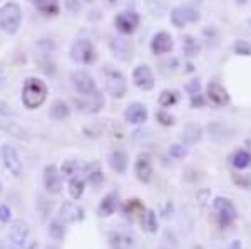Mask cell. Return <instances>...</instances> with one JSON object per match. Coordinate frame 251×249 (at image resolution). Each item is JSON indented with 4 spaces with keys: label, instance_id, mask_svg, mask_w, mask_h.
Returning a JSON list of instances; mask_svg holds the SVG:
<instances>
[{
    "label": "cell",
    "instance_id": "1",
    "mask_svg": "<svg viewBox=\"0 0 251 249\" xmlns=\"http://www.w3.org/2000/svg\"><path fill=\"white\" fill-rule=\"evenodd\" d=\"M47 94H49L47 84L42 79L29 77L25 79V82L22 86V95H20V99H22V104L25 109L35 111L44 106V102L47 100Z\"/></svg>",
    "mask_w": 251,
    "mask_h": 249
},
{
    "label": "cell",
    "instance_id": "2",
    "mask_svg": "<svg viewBox=\"0 0 251 249\" xmlns=\"http://www.w3.org/2000/svg\"><path fill=\"white\" fill-rule=\"evenodd\" d=\"M22 25V9L17 2H7L0 7V30L15 35Z\"/></svg>",
    "mask_w": 251,
    "mask_h": 249
},
{
    "label": "cell",
    "instance_id": "3",
    "mask_svg": "<svg viewBox=\"0 0 251 249\" xmlns=\"http://www.w3.org/2000/svg\"><path fill=\"white\" fill-rule=\"evenodd\" d=\"M71 59L82 66H91L97 60V50L91 40L79 39L71 47Z\"/></svg>",
    "mask_w": 251,
    "mask_h": 249
},
{
    "label": "cell",
    "instance_id": "4",
    "mask_svg": "<svg viewBox=\"0 0 251 249\" xmlns=\"http://www.w3.org/2000/svg\"><path fill=\"white\" fill-rule=\"evenodd\" d=\"M213 209L216 212V221L220 227H228L236 221L238 212L234 204L226 198H216L213 201Z\"/></svg>",
    "mask_w": 251,
    "mask_h": 249
},
{
    "label": "cell",
    "instance_id": "5",
    "mask_svg": "<svg viewBox=\"0 0 251 249\" xmlns=\"http://www.w3.org/2000/svg\"><path fill=\"white\" fill-rule=\"evenodd\" d=\"M104 82H106V91L111 97L123 99L127 94V82H126V77L119 70L107 69L104 72Z\"/></svg>",
    "mask_w": 251,
    "mask_h": 249
},
{
    "label": "cell",
    "instance_id": "6",
    "mask_svg": "<svg viewBox=\"0 0 251 249\" xmlns=\"http://www.w3.org/2000/svg\"><path fill=\"white\" fill-rule=\"evenodd\" d=\"M29 234H30V226L27 221L24 219H14L10 223L9 227V241L12 244V248L15 249H22L29 241Z\"/></svg>",
    "mask_w": 251,
    "mask_h": 249
},
{
    "label": "cell",
    "instance_id": "7",
    "mask_svg": "<svg viewBox=\"0 0 251 249\" xmlns=\"http://www.w3.org/2000/svg\"><path fill=\"white\" fill-rule=\"evenodd\" d=\"M141 17L139 14L134 10H124L114 17V27L121 32L123 35H131L134 34L136 29L139 27Z\"/></svg>",
    "mask_w": 251,
    "mask_h": 249
},
{
    "label": "cell",
    "instance_id": "8",
    "mask_svg": "<svg viewBox=\"0 0 251 249\" xmlns=\"http://www.w3.org/2000/svg\"><path fill=\"white\" fill-rule=\"evenodd\" d=\"M71 82L72 86H74V89L79 92L82 97H86V95H91L97 92V84L96 80L92 79L91 74H87L86 70H74L71 74Z\"/></svg>",
    "mask_w": 251,
    "mask_h": 249
},
{
    "label": "cell",
    "instance_id": "9",
    "mask_svg": "<svg viewBox=\"0 0 251 249\" xmlns=\"http://www.w3.org/2000/svg\"><path fill=\"white\" fill-rule=\"evenodd\" d=\"M2 160H3V164H5L7 171H9L12 176H15V178H19L24 172L22 158H20L19 151L15 149L14 146H10V144H3L2 146Z\"/></svg>",
    "mask_w": 251,
    "mask_h": 249
},
{
    "label": "cell",
    "instance_id": "10",
    "mask_svg": "<svg viewBox=\"0 0 251 249\" xmlns=\"http://www.w3.org/2000/svg\"><path fill=\"white\" fill-rule=\"evenodd\" d=\"M171 23L176 29H184L188 23H194L200 20V12L189 5L184 7H174L171 10Z\"/></svg>",
    "mask_w": 251,
    "mask_h": 249
},
{
    "label": "cell",
    "instance_id": "11",
    "mask_svg": "<svg viewBox=\"0 0 251 249\" xmlns=\"http://www.w3.org/2000/svg\"><path fill=\"white\" fill-rule=\"evenodd\" d=\"M132 82L137 89L149 92L154 89L156 86V80H154V74H152L151 67L149 66H137L134 70H132Z\"/></svg>",
    "mask_w": 251,
    "mask_h": 249
},
{
    "label": "cell",
    "instance_id": "12",
    "mask_svg": "<svg viewBox=\"0 0 251 249\" xmlns=\"http://www.w3.org/2000/svg\"><path fill=\"white\" fill-rule=\"evenodd\" d=\"M44 187L50 194H59L62 191V174L54 164H47L44 167Z\"/></svg>",
    "mask_w": 251,
    "mask_h": 249
},
{
    "label": "cell",
    "instance_id": "13",
    "mask_svg": "<svg viewBox=\"0 0 251 249\" xmlns=\"http://www.w3.org/2000/svg\"><path fill=\"white\" fill-rule=\"evenodd\" d=\"M149 117V111L144 104L141 102H132L126 107L124 111V119L127 124L131 126H139V124H144Z\"/></svg>",
    "mask_w": 251,
    "mask_h": 249
},
{
    "label": "cell",
    "instance_id": "14",
    "mask_svg": "<svg viewBox=\"0 0 251 249\" xmlns=\"http://www.w3.org/2000/svg\"><path fill=\"white\" fill-rule=\"evenodd\" d=\"M206 99L209 100V102L213 104V106L216 107H225L229 104V94L228 91L225 89V87L221 86V84L218 82H209L208 86H206Z\"/></svg>",
    "mask_w": 251,
    "mask_h": 249
},
{
    "label": "cell",
    "instance_id": "15",
    "mask_svg": "<svg viewBox=\"0 0 251 249\" xmlns=\"http://www.w3.org/2000/svg\"><path fill=\"white\" fill-rule=\"evenodd\" d=\"M174 47V40H173V35L168 34V32L161 30L157 34L152 35V40H151V50L154 55H166L173 50Z\"/></svg>",
    "mask_w": 251,
    "mask_h": 249
},
{
    "label": "cell",
    "instance_id": "16",
    "mask_svg": "<svg viewBox=\"0 0 251 249\" xmlns=\"http://www.w3.org/2000/svg\"><path fill=\"white\" fill-rule=\"evenodd\" d=\"M59 219L64 224H74L84 219V209L75 203H64L59 209Z\"/></svg>",
    "mask_w": 251,
    "mask_h": 249
},
{
    "label": "cell",
    "instance_id": "17",
    "mask_svg": "<svg viewBox=\"0 0 251 249\" xmlns=\"http://www.w3.org/2000/svg\"><path fill=\"white\" fill-rule=\"evenodd\" d=\"M104 104H106V100H104V95L102 92H94V94L91 95H86L84 100H79L77 106H80L79 109L82 112H86V114H97V112L102 111Z\"/></svg>",
    "mask_w": 251,
    "mask_h": 249
},
{
    "label": "cell",
    "instance_id": "18",
    "mask_svg": "<svg viewBox=\"0 0 251 249\" xmlns=\"http://www.w3.org/2000/svg\"><path fill=\"white\" fill-rule=\"evenodd\" d=\"M109 246L111 249H132L136 246V238L131 232L112 231L109 232Z\"/></svg>",
    "mask_w": 251,
    "mask_h": 249
},
{
    "label": "cell",
    "instance_id": "19",
    "mask_svg": "<svg viewBox=\"0 0 251 249\" xmlns=\"http://www.w3.org/2000/svg\"><path fill=\"white\" fill-rule=\"evenodd\" d=\"M134 172H136V178L139 179L141 182H144V184L151 182L154 171H152V164H151L149 156L141 154L139 158H137L136 164H134Z\"/></svg>",
    "mask_w": 251,
    "mask_h": 249
},
{
    "label": "cell",
    "instance_id": "20",
    "mask_svg": "<svg viewBox=\"0 0 251 249\" xmlns=\"http://www.w3.org/2000/svg\"><path fill=\"white\" fill-rule=\"evenodd\" d=\"M111 50L112 54L116 55L117 59L121 60H129L132 57V52H134V47L129 42L127 39L124 37H114L111 40Z\"/></svg>",
    "mask_w": 251,
    "mask_h": 249
},
{
    "label": "cell",
    "instance_id": "21",
    "mask_svg": "<svg viewBox=\"0 0 251 249\" xmlns=\"http://www.w3.org/2000/svg\"><path fill=\"white\" fill-rule=\"evenodd\" d=\"M109 166H111V169L117 172V174H124L126 171H127V166H129V156L127 152L123 151V149H114L109 154Z\"/></svg>",
    "mask_w": 251,
    "mask_h": 249
},
{
    "label": "cell",
    "instance_id": "22",
    "mask_svg": "<svg viewBox=\"0 0 251 249\" xmlns=\"http://www.w3.org/2000/svg\"><path fill=\"white\" fill-rule=\"evenodd\" d=\"M0 129L5 131L7 134H10L12 137H15V139H19V140H29L30 139L29 132L24 129V127L20 126L19 122H15V120L0 119Z\"/></svg>",
    "mask_w": 251,
    "mask_h": 249
},
{
    "label": "cell",
    "instance_id": "23",
    "mask_svg": "<svg viewBox=\"0 0 251 249\" xmlns=\"http://www.w3.org/2000/svg\"><path fill=\"white\" fill-rule=\"evenodd\" d=\"M29 2L46 17H55L60 12L59 0H29Z\"/></svg>",
    "mask_w": 251,
    "mask_h": 249
},
{
    "label": "cell",
    "instance_id": "24",
    "mask_svg": "<svg viewBox=\"0 0 251 249\" xmlns=\"http://www.w3.org/2000/svg\"><path fill=\"white\" fill-rule=\"evenodd\" d=\"M117 204H119V196L117 192H109L107 196H104V199L100 201L99 207H97V212L102 218H107V216H112L117 209Z\"/></svg>",
    "mask_w": 251,
    "mask_h": 249
},
{
    "label": "cell",
    "instance_id": "25",
    "mask_svg": "<svg viewBox=\"0 0 251 249\" xmlns=\"http://www.w3.org/2000/svg\"><path fill=\"white\" fill-rule=\"evenodd\" d=\"M181 49H183L184 57H196L201 52V44L193 35H184L183 42H181Z\"/></svg>",
    "mask_w": 251,
    "mask_h": 249
},
{
    "label": "cell",
    "instance_id": "26",
    "mask_svg": "<svg viewBox=\"0 0 251 249\" xmlns=\"http://www.w3.org/2000/svg\"><path fill=\"white\" fill-rule=\"evenodd\" d=\"M80 171H84V167L74 159L64 160L62 166H60V174H62L64 178H67V179H72V178H75V176H79Z\"/></svg>",
    "mask_w": 251,
    "mask_h": 249
},
{
    "label": "cell",
    "instance_id": "27",
    "mask_svg": "<svg viewBox=\"0 0 251 249\" xmlns=\"http://www.w3.org/2000/svg\"><path fill=\"white\" fill-rule=\"evenodd\" d=\"M49 115H50L54 120H64L71 115V109H69V106L64 102V100H55V102L52 104Z\"/></svg>",
    "mask_w": 251,
    "mask_h": 249
},
{
    "label": "cell",
    "instance_id": "28",
    "mask_svg": "<svg viewBox=\"0 0 251 249\" xmlns=\"http://www.w3.org/2000/svg\"><path fill=\"white\" fill-rule=\"evenodd\" d=\"M84 172H86V178L89 182L92 184V186H100L104 181V174L102 171H100V166L97 162L91 164V166L84 167Z\"/></svg>",
    "mask_w": 251,
    "mask_h": 249
},
{
    "label": "cell",
    "instance_id": "29",
    "mask_svg": "<svg viewBox=\"0 0 251 249\" xmlns=\"http://www.w3.org/2000/svg\"><path fill=\"white\" fill-rule=\"evenodd\" d=\"M84 189H86V182L80 176H75V178L69 179V196L72 199H80L84 194Z\"/></svg>",
    "mask_w": 251,
    "mask_h": 249
},
{
    "label": "cell",
    "instance_id": "30",
    "mask_svg": "<svg viewBox=\"0 0 251 249\" xmlns=\"http://www.w3.org/2000/svg\"><path fill=\"white\" fill-rule=\"evenodd\" d=\"M161 107H174L177 102H179V92L174 89H166L159 94V99H157Z\"/></svg>",
    "mask_w": 251,
    "mask_h": 249
},
{
    "label": "cell",
    "instance_id": "31",
    "mask_svg": "<svg viewBox=\"0 0 251 249\" xmlns=\"http://www.w3.org/2000/svg\"><path fill=\"white\" fill-rule=\"evenodd\" d=\"M47 232L52 239L62 241L64 238H66V224H64L60 219L50 221V223H49V227H47Z\"/></svg>",
    "mask_w": 251,
    "mask_h": 249
},
{
    "label": "cell",
    "instance_id": "32",
    "mask_svg": "<svg viewBox=\"0 0 251 249\" xmlns=\"http://www.w3.org/2000/svg\"><path fill=\"white\" fill-rule=\"evenodd\" d=\"M141 224H143V229L148 232H156L157 231V218L156 212L152 209H146V212L141 216Z\"/></svg>",
    "mask_w": 251,
    "mask_h": 249
},
{
    "label": "cell",
    "instance_id": "33",
    "mask_svg": "<svg viewBox=\"0 0 251 249\" xmlns=\"http://www.w3.org/2000/svg\"><path fill=\"white\" fill-rule=\"evenodd\" d=\"M201 134H203V131H201L200 126H196V124H188L183 134L184 144H196L198 140L201 139Z\"/></svg>",
    "mask_w": 251,
    "mask_h": 249
},
{
    "label": "cell",
    "instance_id": "34",
    "mask_svg": "<svg viewBox=\"0 0 251 249\" xmlns=\"http://www.w3.org/2000/svg\"><path fill=\"white\" fill-rule=\"evenodd\" d=\"M231 164L236 169H246V167L251 164V154L248 151H245V149H240V151H236L233 154V159H231Z\"/></svg>",
    "mask_w": 251,
    "mask_h": 249
},
{
    "label": "cell",
    "instance_id": "35",
    "mask_svg": "<svg viewBox=\"0 0 251 249\" xmlns=\"http://www.w3.org/2000/svg\"><path fill=\"white\" fill-rule=\"evenodd\" d=\"M126 212L132 216H143L146 209H144V204L141 203L139 199H129L127 204H126Z\"/></svg>",
    "mask_w": 251,
    "mask_h": 249
},
{
    "label": "cell",
    "instance_id": "36",
    "mask_svg": "<svg viewBox=\"0 0 251 249\" xmlns=\"http://www.w3.org/2000/svg\"><path fill=\"white\" fill-rule=\"evenodd\" d=\"M233 50L236 55H243V57H251V44L248 40H236L233 45Z\"/></svg>",
    "mask_w": 251,
    "mask_h": 249
},
{
    "label": "cell",
    "instance_id": "37",
    "mask_svg": "<svg viewBox=\"0 0 251 249\" xmlns=\"http://www.w3.org/2000/svg\"><path fill=\"white\" fill-rule=\"evenodd\" d=\"M169 156L173 159L179 160V159H184L188 156V149H186V144H173L169 147Z\"/></svg>",
    "mask_w": 251,
    "mask_h": 249
},
{
    "label": "cell",
    "instance_id": "38",
    "mask_svg": "<svg viewBox=\"0 0 251 249\" xmlns=\"http://www.w3.org/2000/svg\"><path fill=\"white\" fill-rule=\"evenodd\" d=\"M156 119H157V122L161 124V126H173L174 124V117L171 114H169L168 111H164V109H161V111H157L156 112Z\"/></svg>",
    "mask_w": 251,
    "mask_h": 249
},
{
    "label": "cell",
    "instance_id": "39",
    "mask_svg": "<svg viewBox=\"0 0 251 249\" xmlns=\"http://www.w3.org/2000/svg\"><path fill=\"white\" fill-rule=\"evenodd\" d=\"M64 9H66L69 14H79L82 10V2L80 0H64Z\"/></svg>",
    "mask_w": 251,
    "mask_h": 249
},
{
    "label": "cell",
    "instance_id": "40",
    "mask_svg": "<svg viewBox=\"0 0 251 249\" xmlns=\"http://www.w3.org/2000/svg\"><path fill=\"white\" fill-rule=\"evenodd\" d=\"M184 91L188 92L189 95H196V94H201V82L198 79H193L189 80L188 84L184 86Z\"/></svg>",
    "mask_w": 251,
    "mask_h": 249
},
{
    "label": "cell",
    "instance_id": "41",
    "mask_svg": "<svg viewBox=\"0 0 251 249\" xmlns=\"http://www.w3.org/2000/svg\"><path fill=\"white\" fill-rule=\"evenodd\" d=\"M0 223L2 224L12 223V209L7 204H0Z\"/></svg>",
    "mask_w": 251,
    "mask_h": 249
},
{
    "label": "cell",
    "instance_id": "42",
    "mask_svg": "<svg viewBox=\"0 0 251 249\" xmlns=\"http://www.w3.org/2000/svg\"><path fill=\"white\" fill-rule=\"evenodd\" d=\"M206 95L203 94H196V95H191V107L193 109H201V107H204L206 104Z\"/></svg>",
    "mask_w": 251,
    "mask_h": 249
},
{
    "label": "cell",
    "instance_id": "43",
    "mask_svg": "<svg viewBox=\"0 0 251 249\" xmlns=\"http://www.w3.org/2000/svg\"><path fill=\"white\" fill-rule=\"evenodd\" d=\"M0 115H2V117H9V115H15L14 112H12L10 107H9V104L3 102V100H0Z\"/></svg>",
    "mask_w": 251,
    "mask_h": 249
},
{
    "label": "cell",
    "instance_id": "44",
    "mask_svg": "<svg viewBox=\"0 0 251 249\" xmlns=\"http://www.w3.org/2000/svg\"><path fill=\"white\" fill-rule=\"evenodd\" d=\"M5 84H7V74H5V69L2 67V64H0V89L5 87Z\"/></svg>",
    "mask_w": 251,
    "mask_h": 249
},
{
    "label": "cell",
    "instance_id": "45",
    "mask_svg": "<svg viewBox=\"0 0 251 249\" xmlns=\"http://www.w3.org/2000/svg\"><path fill=\"white\" fill-rule=\"evenodd\" d=\"M226 249H243V244L240 239H233V241H229V244L226 246Z\"/></svg>",
    "mask_w": 251,
    "mask_h": 249
},
{
    "label": "cell",
    "instance_id": "46",
    "mask_svg": "<svg viewBox=\"0 0 251 249\" xmlns=\"http://www.w3.org/2000/svg\"><path fill=\"white\" fill-rule=\"evenodd\" d=\"M234 2H236L238 3V5H246V3H248V0H234Z\"/></svg>",
    "mask_w": 251,
    "mask_h": 249
},
{
    "label": "cell",
    "instance_id": "47",
    "mask_svg": "<svg viewBox=\"0 0 251 249\" xmlns=\"http://www.w3.org/2000/svg\"><path fill=\"white\" fill-rule=\"evenodd\" d=\"M46 249H59V248L54 246V244H49V246H46Z\"/></svg>",
    "mask_w": 251,
    "mask_h": 249
},
{
    "label": "cell",
    "instance_id": "48",
    "mask_svg": "<svg viewBox=\"0 0 251 249\" xmlns=\"http://www.w3.org/2000/svg\"><path fill=\"white\" fill-rule=\"evenodd\" d=\"M2 192H3V182L0 181V196H2Z\"/></svg>",
    "mask_w": 251,
    "mask_h": 249
},
{
    "label": "cell",
    "instance_id": "49",
    "mask_svg": "<svg viewBox=\"0 0 251 249\" xmlns=\"http://www.w3.org/2000/svg\"><path fill=\"white\" fill-rule=\"evenodd\" d=\"M107 2H109V3H112V5H114V3H117V2H119V0H107Z\"/></svg>",
    "mask_w": 251,
    "mask_h": 249
},
{
    "label": "cell",
    "instance_id": "50",
    "mask_svg": "<svg viewBox=\"0 0 251 249\" xmlns=\"http://www.w3.org/2000/svg\"><path fill=\"white\" fill-rule=\"evenodd\" d=\"M248 146H250V151H251V139L248 140Z\"/></svg>",
    "mask_w": 251,
    "mask_h": 249
},
{
    "label": "cell",
    "instance_id": "51",
    "mask_svg": "<svg viewBox=\"0 0 251 249\" xmlns=\"http://www.w3.org/2000/svg\"><path fill=\"white\" fill-rule=\"evenodd\" d=\"M87 2H94V0H87Z\"/></svg>",
    "mask_w": 251,
    "mask_h": 249
}]
</instances>
